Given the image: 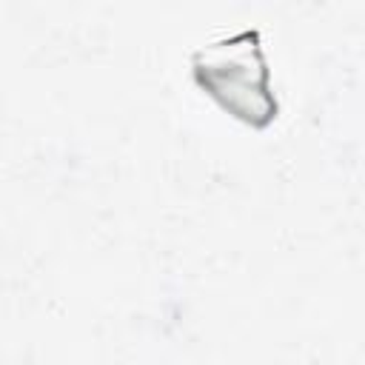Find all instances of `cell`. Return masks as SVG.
I'll return each mask as SVG.
<instances>
[{
	"label": "cell",
	"instance_id": "cell-1",
	"mask_svg": "<svg viewBox=\"0 0 365 365\" xmlns=\"http://www.w3.org/2000/svg\"><path fill=\"white\" fill-rule=\"evenodd\" d=\"M191 74L225 111L254 128H265L279 111L271 66L257 29H240L194 48Z\"/></svg>",
	"mask_w": 365,
	"mask_h": 365
}]
</instances>
